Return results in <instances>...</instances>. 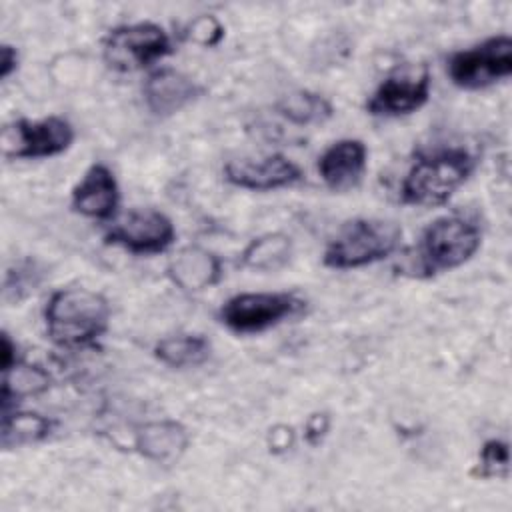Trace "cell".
Masks as SVG:
<instances>
[{
	"mask_svg": "<svg viewBox=\"0 0 512 512\" xmlns=\"http://www.w3.org/2000/svg\"><path fill=\"white\" fill-rule=\"evenodd\" d=\"M44 324L54 344L84 348L108 330L110 304L100 292L84 286L60 288L44 306Z\"/></svg>",
	"mask_w": 512,
	"mask_h": 512,
	"instance_id": "obj_1",
	"label": "cell"
},
{
	"mask_svg": "<svg viewBox=\"0 0 512 512\" xmlns=\"http://www.w3.org/2000/svg\"><path fill=\"white\" fill-rule=\"evenodd\" d=\"M476 168V156L462 146L422 152L400 184V198L410 206H440L464 186Z\"/></svg>",
	"mask_w": 512,
	"mask_h": 512,
	"instance_id": "obj_2",
	"label": "cell"
},
{
	"mask_svg": "<svg viewBox=\"0 0 512 512\" xmlns=\"http://www.w3.org/2000/svg\"><path fill=\"white\" fill-rule=\"evenodd\" d=\"M482 244L480 226L460 214L440 216L430 222L414 254L406 262V270L414 278H430L466 264Z\"/></svg>",
	"mask_w": 512,
	"mask_h": 512,
	"instance_id": "obj_3",
	"label": "cell"
},
{
	"mask_svg": "<svg viewBox=\"0 0 512 512\" xmlns=\"http://www.w3.org/2000/svg\"><path fill=\"white\" fill-rule=\"evenodd\" d=\"M402 228L392 220L354 218L344 222L324 248L322 262L334 270L362 268L396 252Z\"/></svg>",
	"mask_w": 512,
	"mask_h": 512,
	"instance_id": "obj_4",
	"label": "cell"
},
{
	"mask_svg": "<svg viewBox=\"0 0 512 512\" xmlns=\"http://www.w3.org/2000/svg\"><path fill=\"white\" fill-rule=\"evenodd\" d=\"M170 52V36L154 22L116 26L108 30L102 40V56L106 64L118 72L142 70Z\"/></svg>",
	"mask_w": 512,
	"mask_h": 512,
	"instance_id": "obj_5",
	"label": "cell"
},
{
	"mask_svg": "<svg viewBox=\"0 0 512 512\" xmlns=\"http://www.w3.org/2000/svg\"><path fill=\"white\" fill-rule=\"evenodd\" d=\"M304 308L294 292H242L228 298L220 308V320L238 334L268 330Z\"/></svg>",
	"mask_w": 512,
	"mask_h": 512,
	"instance_id": "obj_6",
	"label": "cell"
},
{
	"mask_svg": "<svg viewBox=\"0 0 512 512\" xmlns=\"http://www.w3.org/2000/svg\"><path fill=\"white\" fill-rule=\"evenodd\" d=\"M512 74V38L492 36L472 48L458 50L448 60V76L462 90H482Z\"/></svg>",
	"mask_w": 512,
	"mask_h": 512,
	"instance_id": "obj_7",
	"label": "cell"
},
{
	"mask_svg": "<svg viewBox=\"0 0 512 512\" xmlns=\"http://www.w3.org/2000/svg\"><path fill=\"white\" fill-rule=\"evenodd\" d=\"M74 128L62 116L40 120H14L0 132V146L6 158L36 160L50 158L68 150L74 142Z\"/></svg>",
	"mask_w": 512,
	"mask_h": 512,
	"instance_id": "obj_8",
	"label": "cell"
},
{
	"mask_svg": "<svg viewBox=\"0 0 512 512\" xmlns=\"http://www.w3.org/2000/svg\"><path fill=\"white\" fill-rule=\"evenodd\" d=\"M176 240L172 220L154 208H134L122 214L106 230L104 242L120 246L132 254H158Z\"/></svg>",
	"mask_w": 512,
	"mask_h": 512,
	"instance_id": "obj_9",
	"label": "cell"
},
{
	"mask_svg": "<svg viewBox=\"0 0 512 512\" xmlns=\"http://www.w3.org/2000/svg\"><path fill=\"white\" fill-rule=\"evenodd\" d=\"M224 178L232 186L268 192L294 186L302 180L300 168L282 154H270L262 160H232L224 166Z\"/></svg>",
	"mask_w": 512,
	"mask_h": 512,
	"instance_id": "obj_10",
	"label": "cell"
},
{
	"mask_svg": "<svg viewBox=\"0 0 512 512\" xmlns=\"http://www.w3.org/2000/svg\"><path fill=\"white\" fill-rule=\"evenodd\" d=\"M430 74L420 76H388L378 84L366 102L372 116H404L420 110L430 98Z\"/></svg>",
	"mask_w": 512,
	"mask_h": 512,
	"instance_id": "obj_11",
	"label": "cell"
},
{
	"mask_svg": "<svg viewBox=\"0 0 512 512\" xmlns=\"http://www.w3.org/2000/svg\"><path fill=\"white\" fill-rule=\"evenodd\" d=\"M120 204V188L114 172L102 164H92L78 184L72 188L70 206L74 212L94 218V220H110L116 214Z\"/></svg>",
	"mask_w": 512,
	"mask_h": 512,
	"instance_id": "obj_12",
	"label": "cell"
},
{
	"mask_svg": "<svg viewBox=\"0 0 512 512\" xmlns=\"http://www.w3.org/2000/svg\"><path fill=\"white\" fill-rule=\"evenodd\" d=\"M368 150L358 138H342L330 144L318 158V174L334 192L352 190L366 170Z\"/></svg>",
	"mask_w": 512,
	"mask_h": 512,
	"instance_id": "obj_13",
	"label": "cell"
},
{
	"mask_svg": "<svg viewBox=\"0 0 512 512\" xmlns=\"http://www.w3.org/2000/svg\"><path fill=\"white\" fill-rule=\"evenodd\" d=\"M142 94L154 116H172L194 102L202 94V86L174 68H160L146 78Z\"/></svg>",
	"mask_w": 512,
	"mask_h": 512,
	"instance_id": "obj_14",
	"label": "cell"
},
{
	"mask_svg": "<svg viewBox=\"0 0 512 512\" xmlns=\"http://www.w3.org/2000/svg\"><path fill=\"white\" fill-rule=\"evenodd\" d=\"M166 274L184 292H202L222 278V260L202 248V246H184L168 262Z\"/></svg>",
	"mask_w": 512,
	"mask_h": 512,
	"instance_id": "obj_15",
	"label": "cell"
},
{
	"mask_svg": "<svg viewBox=\"0 0 512 512\" xmlns=\"http://www.w3.org/2000/svg\"><path fill=\"white\" fill-rule=\"evenodd\" d=\"M190 434L182 422L154 420L138 428L134 436V448L144 458L158 464H174L186 452Z\"/></svg>",
	"mask_w": 512,
	"mask_h": 512,
	"instance_id": "obj_16",
	"label": "cell"
},
{
	"mask_svg": "<svg viewBox=\"0 0 512 512\" xmlns=\"http://www.w3.org/2000/svg\"><path fill=\"white\" fill-rule=\"evenodd\" d=\"M292 256V238L284 232H266L248 242L240 254L244 268L256 272H276Z\"/></svg>",
	"mask_w": 512,
	"mask_h": 512,
	"instance_id": "obj_17",
	"label": "cell"
},
{
	"mask_svg": "<svg viewBox=\"0 0 512 512\" xmlns=\"http://www.w3.org/2000/svg\"><path fill=\"white\" fill-rule=\"evenodd\" d=\"M212 354V344L202 334L166 336L154 346V356L170 368H194Z\"/></svg>",
	"mask_w": 512,
	"mask_h": 512,
	"instance_id": "obj_18",
	"label": "cell"
},
{
	"mask_svg": "<svg viewBox=\"0 0 512 512\" xmlns=\"http://www.w3.org/2000/svg\"><path fill=\"white\" fill-rule=\"evenodd\" d=\"M276 110L282 118L298 126L322 124L334 114L332 104L322 94L310 90H296L292 94H286L276 104Z\"/></svg>",
	"mask_w": 512,
	"mask_h": 512,
	"instance_id": "obj_19",
	"label": "cell"
},
{
	"mask_svg": "<svg viewBox=\"0 0 512 512\" xmlns=\"http://www.w3.org/2000/svg\"><path fill=\"white\" fill-rule=\"evenodd\" d=\"M50 430H52V420L40 414H32V412L2 414V446L4 448L44 440L50 434Z\"/></svg>",
	"mask_w": 512,
	"mask_h": 512,
	"instance_id": "obj_20",
	"label": "cell"
},
{
	"mask_svg": "<svg viewBox=\"0 0 512 512\" xmlns=\"http://www.w3.org/2000/svg\"><path fill=\"white\" fill-rule=\"evenodd\" d=\"M474 474L480 478H508L510 474V450L504 440H486L478 454Z\"/></svg>",
	"mask_w": 512,
	"mask_h": 512,
	"instance_id": "obj_21",
	"label": "cell"
},
{
	"mask_svg": "<svg viewBox=\"0 0 512 512\" xmlns=\"http://www.w3.org/2000/svg\"><path fill=\"white\" fill-rule=\"evenodd\" d=\"M188 38L192 40V42H196V44H200V46H214V44H218L220 40H222V36H224V28H222V24L214 18V16H198V18H194L192 22H190V26H188Z\"/></svg>",
	"mask_w": 512,
	"mask_h": 512,
	"instance_id": "obj_22",
	"label": "cell"
},
{
	"mask_svg": "<svg viewBox=\"0 0 512 512\" xmlns=\"http://www.w3.org/2000/svg\"><path fill=\"white\" fill-rule=\"evenodd\" d=\"M36 284L34 280V266L30 264H22L16 266L14 270L6 272V280H4V298L10 300L12 292H14V300L18 302L32 286ZM34 290V288H32Z\"/></svg>",
	"mask_w": 512,
	"mask_h": 512,
	"instance_id": "obj_23",
	"label": "cell"
},
{
	"mask_svg": "<svg viewBox=\"0 0 512 512\" xmlns=\"http://www.w3.org/2000/svg\"><path fill=\"white\" fill-rule=\"evenodd\" d=\"M330 420L326 414H312L306 422V440L310 444H318L322 440V436L328 432Z\"/></svg>",
	"mask_w": 512,
	"mask_h": 512,
	"instance_id": "obj_24",
	"label": "cell"
},
{
	"mask_svg": "<svg viewBox=\"0 0 512 512\" xmlns=\"http://www.w3.org/2000/svg\"><path fill=\"white\" fill-rule=\"evenodd\" d=\"M18 68V50L10 44L0 46V78L6 80Z\"/></svg>",
	"mask_w": 512,
	"mask_h": 512,
	"instance_id": "obj_25",
	"label": "cell"
},
{
	"mask_svg": "<svg viewBox=\"0 0 512 512\" xmlns=\"http://www.w3.org/2000/svg\"><path fill=\"white\" fill-rule=\"evenodd\" d=\"M16 364H18V358H16V346L12 344L10 336L4 332V334H2V372L12 370Z\"/></svg>",
	"mask_w": 512,
	"mask_h": 512,
	"instance_id": "obj_26",
	"label": "cell"
},
{
	"mask_svg": "<svg viewBox=\"0 0 512 512\" xmlns=\"http://www.w3.org/2000/svg\"><path fill=\"white\" fill-rule=\"evenodd\" d=\"M272 432V430H270ZM270 438H272V448H288L290 446V438H292V430L290 428H284V434H280V432H272L270 434Z\"/></svg>",
	"mask_w": 512,
	"mask_h": 512,
	"instance_id": "obj_27",
	"label": "cell"
}]
</instances>
